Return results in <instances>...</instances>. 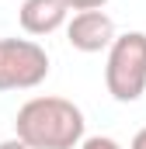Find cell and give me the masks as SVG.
I'll return each instance as SVG.
<instances>
[{"mask_svg":"<svg viewBox=\"0 0 146 149\" xmlns=\"http://www.w3.org/2000/svg\"><path fill=\"white\" fill-rule=\"evenodd\" d=\"M84 128V111L66 97H32L14 118V135L28 149H77Z\"/></svg>","mask_w":146,"mask_h":149,"instance_id":"6da1fadb","label":"cell"},{"mask_svg":"<svg viewBox=\"0 0 146 149\" xmlns=\"http://www.w3.org/2000/svg\"><path fill=\"white\" fill-rule=\"evenodd\" d=\"M105 87L115 101L132 104L146 90V31L115 35L105 63Z\"/></svg>","mask_w":146,"mask_h":149,"instance_id":"7a4b0ae2","label":"cell"},{"mask_svg":"<svg viewBox=\"0 0 146 149\" xmlns=\"http://www.w3.org/2000/svg\"><path fill=\"white\" fill-rule=\"evenodd\" d=\"M49 76V52L32 38H0V94L32 90Z\"/></svg>","mask_w":146,"mask_h":149,"instance_id":"3957f363","label":"cell"},{"mask_svg":"<svg viewBox=\"0 0 146 149\" xmlns=\"http://www.w3.org/2000/svg\"><path fill=\"white\" fill-rule=\"evenodd\" d=\"M66 42L77 52H101L115 42V21L105 10H77L66 21Z\"/></svg>","mask_w":146,"mask_h":149,"instance_id":"277c9868","label":"cell"},{"mask_svg":"<svg viewBox=\"0 0 146 149\" xmlns=\"http://www.w3.org/2000/svg\"><path fill=\"white\" fill-rule=\"evenodd\" d=\"M70 17L66 0H25L18 10V21L28 35H52L56 28H63Z\"/></svg>","mask_w":146,"mask_h":149,"instance_id":"5b68a950","label":"cell"},{"mask_svg":"<svg viewBox=\"0 0 146 149\" xmlns=\"http://www.w3.org/2000/svg\"><path fill=\"white\" fill-rule=\"evenodd\" d=\"M80 149H122L111 135H91V139H80Z\"/></svg>","mask_w":146,"mask_h":149,"instance_id":"8992f818","label":"cell"},{"mask_svg":"<svg viewBox=\"0 0 146 149\" xmlns=\"http://www.w3.org/2000/svg\"><path fill=\"white\" fill-rule=\"evenodd\" d=\"M108 0H66V7L70 10H101Z\"/></svg>","mask_w":146,"mask_h":149,"instance_id":"52a82bcc","label":"cell"},{"mask_svg":"<svg viewBox=\"0 0 146 149\" xmlns=\"http://www.w3.org/2000/svg\"><path fill=\"white\" fill-rule=\"evenodd\" d=\"M129 149H146V128H139V132L132 135V142H129Z\"/></svg>","mask_w":146,"mask_h":149,"instance_id":"ba28073f","label":"cell"},{"mask_svg":"<svg viewBox=\"0 0 146 149\" xmlns=\"http://www.w3.org/2000/svg\"><path fill=\"white\" fill-rule=\"evenodd\" d=\"M0 149H28V146H25L18 135H14V139H4V142H0Z\"/></svg>","mask_w":146,"mask_h":149,"instance_id":"9c48e42d","label":"cell"}]
</instances>
